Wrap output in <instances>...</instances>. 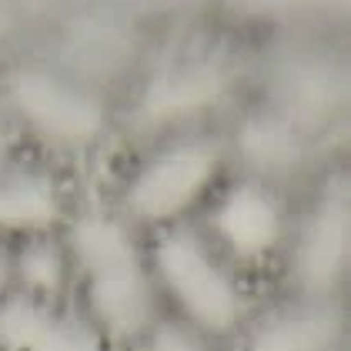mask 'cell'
<instances>
[{"instance_id":"cell-13","label":"cell","mask_w":351,"mask_h":351,"mask_svg":"<svg viewBox=\"0 0 351 351\" xmlns=\"http://www.w3.org/2000/svg\"><path fill=\"white\" fill-rule=\"evenodd\" d=\"M137 351H211L208 341L181 322H154L137 341Z\"/></svg>"},{"instance_id":"cell-9","label":"cell","mask_w":351,"mask_h":351,"mask_svg":"<svg viewBox=\"0 0 351 351\" xmlns=\"http://www.w3.org/2000/svg\"><path fill=\"white\" fill-rule=\"evenodd\" d=\"M228 77L217 64H184L174 71H164L147 84L137 117L144 124H171V121H184L197 110L217 104V97L224 94Z\"/></svg>"},{"instance_id":"cell-14","label":"cell","mask_w":351,"mask_h":351,"mask_svg":"<svg viewBox=\"0 0 351 351\" xmlns=\"http://www.w3.org/2000/svg\"><path fill=\"white\" fill-rule=\"evenodd\" d=\"M10 285H14V254L0 244V298L10 291Z\"/></svg>"},{"instance_id":"cell-11","label":"cell","mask_w":351,"mask_h":351,"mask_svg":"<svg viewBox=\"0 0 351 351\" xmlns=\"http://www.w3.org/2000/svg\"><path fill=\"white\" fill-rule=\"evenodd\" d=\"M238 147H241L244 161L254 164L258 171H288L301 161V141H298L295 128L274 114L247 117L238 134Z\"/></svg>"},{"instance_id":"cell-3","label":"cell","mask_w":351,"mask_h":351,"mask_svg":"<svg viewBox=\"0 0 351 351\" xmlns=\"http://www.w3.org/2000/svg\"><path fill=\"white\" fill-rule=\"evenodd\" d=\"M217 164L221 147L211 137H181L137 167L124 191V208L151 224L174 221L204 197Z\"/></svg>"},{"instance_id":"cell-12","label":"cell","mask_w":351,"mask_h":351,"mask_svg":"<svg viewBox=\"0 0 351 351\" xmlns=\"http://www.w3.org/2000/svg\"><path fill=\"white\" fill-rule=\"evenodd\" d=\"M67 247L47 241L44 234H34L17 254H14V281L17 291H27L37 298H51L54 301L67 281Z\"/></svg>"},{"instance_id":"cell-4","label":"cell","mask_w":351,"mask_h":351,"mask_svg":"<svg viewBox=\"0 0 351 351\" xmlns=\"http://www.w3.org/2000/svg\"><path fill=\"white\" fill-rule=\"evenodd\" d=\"M7 101L17 117L57 144H87L104 131V104L44 67H17L7 77Z\"/></svg>"},{"instance_id":"cell-1","label":"cell","mask_w":351,"mask_h":351,"mask_svg":"<svg viewBox=\"0 0 351 351\" xmlns=\"http://www.w3.org/2000/svg\"><path fill=\"white\" fill-rule=\"evenodd\" d=\"M67 258L84 278L87 318L108 341H141L154 318V278L121 217L84 211L71 221Z\"/></svg>"},{"instance_id":"cell-8","label":"cell","mask_w":351,"mask_h":351,"mask_svg":"<svg viewBox=\"0 0 351 351\" xmlns=\"http://www.w3.org/2000/svg\"><path fill=\"white\" fill-rule=\"evenodd\" d=\"M341 341V311L331 301H308L261 315L234 351H335Z\"/></svg>"},{"instance_id":"cell-5","label":"cell","mask_w":351,"mask_h":351,"mask_svg":"<svg viewBox=\"0 0 351 351\" xmlns=\"http://www.w3.org/2000/svg\"><path fill=\"white\" fill-rule=\"evenodd\" d=\"M0 351H110V345L84 311L7 291L0 298Z\"/></svg>"},{"instance_id":"cell-7","label":"cell","mask_w":351,"mask_h":351,"mask_svg":"<svg viewBox=\"0 0 351 351\" xmlns=\"http://www.w3.org/2000/svg\"><path fill=\"white\" fill-rule=\"evenodd\" d=\"M211 228L234 261H261L285 238V211L265 184L238 181L221 194Z\"/></svg>"},{"instance_id":"cell-6","label":"cell","mask_w":351,"mask_h":351,"mask_svg":"<svg viewBox=\"0 0 351 351\" xmlns=\"http://www.w3.org/2000/svg\"><path fill=\"white\" fill-rule=\"evenodd\" d=\"M351 217L345 194L328 191L315 211L304 217L291 251V274L308 301H328L348 268Z\"/></svg>"},{"instance_id":"cell-10","label":"cell","mask_w":351,"mask_h":351,"mask_svg":"<svg viewBox=\"0 0 351 351\" xmlns=\"http://www.w3.org/2000/svg\"><path fill=\"white\" fill-rule=\"evenodd\" d=\"M64 215V201L54 178L34 167L0 171V231L44 234Z\"/></svg>"},{"instance_id":"cell-2","label":"cell","mask_w":351,"mask_h":351,"mask_svg":"<svg viewBox=\"0 0 351 351\" xmlns=\"http://www.w3.org/2000/svg\"><path fill=\"white\" fill-rule=\"evenodd\" d=\"M151 278L178 304L201 338L234 335L247 315V298L228 265L188 228H167L151 247Z\"/></svg>"}]
</instances>
